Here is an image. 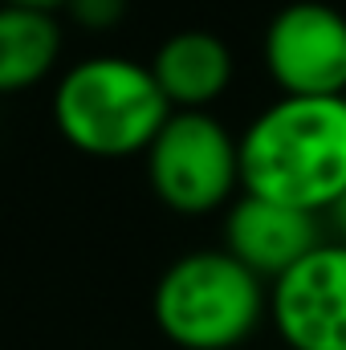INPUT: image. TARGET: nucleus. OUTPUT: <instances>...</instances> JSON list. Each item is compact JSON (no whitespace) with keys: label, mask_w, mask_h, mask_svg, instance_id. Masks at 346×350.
Here are the masks:
<instances>
[{"label":"nucleus","mask_w":346,"mask_h":350,"mask_svg":"<svg viewBox=\"0 0 346 350\" xmlns=\"http://www.w3.org/2000/svg\"><path fill=\"white\" fill-rule=\"evenodd\" d=\"M66 12L78 29L106 33L127 16V0H66Z\"/></svg>","instance_id":"9d476101"},{"label":"nucleus","mask_w":346,"mask_h":350,"mask_svg":"<svg viewBox=\"0 0 346 350\" xmlns=\"http://www.w3.org/2000/svg\"><path fill=\"white\" fill-rule=\"evenodd\" d=\"M172 106L151 66L98 53L70 66L53 86V126L90 159H131L151 147Z\"/></svg>","instance_id":"f03ea898"},{"label":"nucleus","mask_w":346,"mask_h":350,"mask_svg":"<svg viewBox=\"0 0 346 350\" xmlns=\"http://www.w3.org/2000/svg\"><path fill=\"white\" fill-rule=\"evenodd\" d=\"M151 314L175 350H237L269 318V285L224 249H196L163 269Z\"/></svg>","instance_id":"7ed1b4c3"},{"label":"nucleus","mask_w":346,"mask_h":350,"mask_svg":"<svg viewBox=\"0 0 346 350\" xmlns=\"http://www.w3.org/2000/svg\"><path fill=\"white\" fill-rule=\"evenodd\" d=\"M269 322L289 350H346V245L322 241L269 281Z\"/></svg>","instance_id":"423d86ee"},{"label":"nucleus","mask_w":346,"mask_h":350,"mask_svg":"<svg viewBox=\"0 0 346 350\" xmlns=\"http://www.w3.org/2000/svg\"><path fill=\"white\" fill-rule=\"evenodd\" d=\"M151 74L172 110H208L232 86V53L208 29H179L155 49Z\"/></svg>","instance_id":"6e6552de"},{"label":"nucleus","mask_w":346,"mask_h":350,"mask_svg":"<svg viewBox=\"0 0 346 350\" xmlns=\"http://www.w3.org/2000/svg\"><path fill=\"white\" fill-rule=\"evenodd\" d=\"M4 4H25V8H41V12H57V8H66V0H4Z\"/></svg>","instance_id":"f8f14e48"},{"label":"nucleus","mask_w":346,"mask_h":350,"mask_svg":"<svg viewBox=\"0 0 346 350\" xmlns=\"http://www.w3.org/2000/svg\"><path fill=\"white\" fill-rule=\"evenodd\" d=\"M62 57V25L53 12L0 0V94L41 86Z\"/></svg>","instance_id":"1a4fd4ad"},{"label":"nucleus","mask_w":346,"mask_h":350,"mask_svg":"<svg viewBox=\"0 0 346 350\" xmlns=\"http://www.w3.org/2000/svg\"><path fill=\"white\" fill-rule=\"evenodd\" d=\"M265 70L281 94L338 98L346 94V16L318 0L285 4L265 29Z\"/></svg>","instance_id":"39448f33"},{"label":"nucleus","mask_w":346,"mask_h":350,"mask_svg":"<svg viewBox=\"0 0 346 350\" xmlns=\"http://www.w3.org/2000/svg\"><path fill=\"white\" fill-rule=\"evenodd\" d=\"M143 159L151 191L179 216H208L241 191V143L208 110H172Z\"/></svg>","instance_id":"20e7f679"},{"label":"nucleus","mask_w":346,"mask_h":350,"mask_svg":"<svg viewBox=\"0 0 346 350\" xmlns=\"http://www.w3.org/2000/svg\"><path fill=\"white\" fill-rule=\"evenodd\" d=\"M241 143V191L322 216L346 191V94H281Z\"/></svg>","instance_id":"f257e3e1"},{"label":"nucleus","mask_w":346,"mask_h":350,"mask_svg":"<svg viewBox=\"0 0 346 350\" xmlns=\"http://www.w3.org/2000/svg\"><path fill=\"white\" fill-rule=\"evenodd\" d=\"M322 245V216L277 204L245 191L228 204L224 216V253H232L261 281H277L285 269L302 261L310 249Z\"/></svg>","instance_id":"0eeeda50"},{"label":"nucleus","mask_w":346,"mask_h":350,"mask_svg":"<svg viewBox=\"0 0 346 350\" xmlns=\"http://www.w3.org/2000/svg\"><path fill=\"white\" fill-rule=\"evenodd\" d=\"M322 216H326V224H330L334 241H343V245H346V191L330 204V208H326V212H322Z\"/></svg>","instance_id":"9b49d317"}]
</instances>
